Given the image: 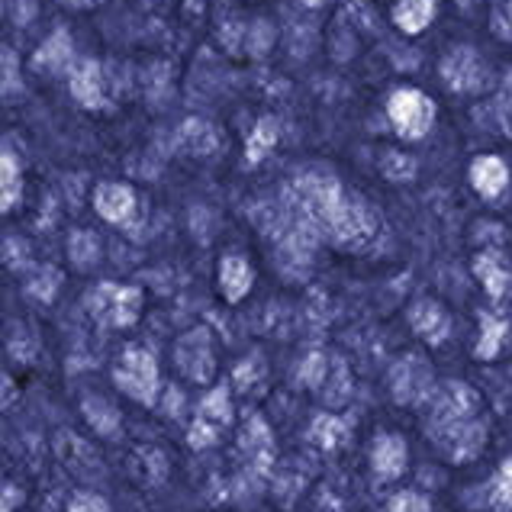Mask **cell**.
I'll list each match as a JSON object with an SVG mask.
<instances>
[{
  "instance_id": "cell-3",
  "label": "cell",
  "mask_w": 512,
  "mask_h": 512,
  "mask_svg": "<svg viewBox=\"0 0 512 512\" xmlns=\"http://www.w3.org/2000/svg\"><path fill=\"white\" fill-rule=\"evenodd\" d=\"M387 116L400 139L416 142L432 129L435 104L422 91H416V87H397L387 100Z\"/></svg>"
},
{
  "instance_id": "cell-47",
  "label": "cell",
  "mask_w": 512,
  "mask_h": 512,
  "mask_svg": "<svg viewBox=\"0 0 512 512\" xmlns=\"http://www.w3.org/2000/svg\"><path fill=\"white\" fill-rule=\"evenodd\" d=\"M474 4V0H458V7H471Z\"/></svg>"
},
{
  "instance_id": "cell-42",
  "label": "cell",
  "mask_w": 512,
  "mask_h": 512,
  "mask_svg": "<svg viewBox=\"0 0 512 512\" xmlns=\"http://www.w3.org/2000/svg\"><path fill=\"white\" fill-rule=\"evenodd\" d=\"M17 503H23V493L13 484H4V509H0V512H13V509H17Z\"/></svg>"
},
{
  "instance_id": "cell-40",
  "label": "cell",
  "mask_w": 512,
  "mask_h": 512,
  "mask_svg": "<svg viewBox=\"0 0 512 512\" xmlns=\"http://www.w3.org/2000/svg\"><path fill=\"white\" fill-rule=\"evenodd\" d=\"M242 36H248V26H242L239 20H223V26H219V42H223L229 52H239Z\"/></svg>"
},
{
  "instance_id": "cell-24",
  "label": "cell",
  "mask_w": 512,
  "mask_h": 512,
  "mask_svg": "<svg viewBox=\"0 0 512 512\" xmlns=\"http://www.w3.org/2000/svg\"><path fill=\"white\" fill-rule=\"evenodd\" d=\"M84 409V419L91 422L97 435H116V429H120V413H116V406L104 397H84L81 403Z\"/></svg>"
},
{
  "instance_id": "cell-10",
  "label": "cell",
  "mask_w": 512,
  "mask_h": 512,
  "mask_svg": "<svg viewBox=\"0 0 512 512\" xmlns=\"http://www.w3.org/2000/svg\"><path fill=\"white\" fill-rule=\"evenodd\" d=\"M94 210H97L100 219H107V223H113V226L133 223V216L139 210L136 190L129 187V184H120V181L97 184V190H94Z\"/></svg>"
},
{
  "instance_id": "cell-43",
  "label": "cell",
  "mask_w": 512,
  "mask_h": 512,
  "mask_svg": "<svg viewBox=\"0 0 512 512\" xmlns=\"http://www.w3.org/2000/svg\"><path fill=\"white\" fill-rule=\"evenodd\" d=\"M316 512H345V509H342L339 496H335V493H323V496H319V503H316Z\"/></svg>"
},
{
  "instance_id": "cell-46",
  "label": "cell",
  "mask_w": 512,
  "mask_h": 512,
  "mask_svg": "<svg viewBox=\"0 0 512 512\" xmlns=\"http://www.w3.org/2000/svg\"><path fill=\"white\" fill-rule=\"evenodd\" d=\"M303 7H323V4H329V0H300Z\"/></svg>"
},
{
  "instance_id": "cell-21",
  "label": "cell",
  "mask_w": 512,
  "mask_h": 512,
  "mask_svg": "<svg viewBox=\"0 0 512 512\" xmlns=\"http://www.w3.org/2000/svg\"><path fill=\"white\" fill-rule=\"evenodd\" d=\"M281 139V126H277L274 116H261V120L252 126L245 142V165H261L271 155V149Z\"/></svg>"
},
{
  "instance_id": "cell-27",
  "label": "cell",
  "mask_w": 512,
  "mask_h": 512,
  "mask_svg": "<svg viewBox=\"0 0 512 512\" xmlns=\"http://www.w3.org/2000/svg\"><path fill=\"white\" fill-rule=\"evenodd\" d=\"M503 339H506V323H503V319H496L490 313H480V342H477L474 355L484 358V361L496 358V351H500Z\"/></svg>"
},
{
  "instance_id": "cell-12",
  "label": "cell",
  "mask_w": 512,
  "mask_h": 512,
  "mask_svg": "<svg viewBox=\"0 0 512 512\" xmlns=\"http://www.w3.org/2000/svg\"><path fill=\"white\" fill-rule=\"evenodd\" d=\"M406 461H409V448H406V442L400 435H393V432L377 435L374 451H371V467H374L377 480L390 484V480L403 477Z\"/></svg>"
},
{
  "instance_id": "cell-20",
  "label": "cell",
  "mask_w": 512,
  "mask_h": 512,
  "mask_svg": "<svg viewBox=\"0 0 512 512\" xmlns=\"http://www.w3.org/2000/svg\"><path fill=\"white\" fill-rule=\"evenodd\" d=\"M435 10H438V0H397V4H393V23H397V29H403L406 36H416L435 20Z\"/></svg>"
},
{
  "instance_id": "cell-17",
  "label": "cell",
  "mask_w": 512,
  "mask_h": 512,
  "mask_svg": "<svg viewBox=\"0 0 512 512\" xmlns=\"http://www.w3.org/2000/svg\"><path fill=\"white\" fill-rule=\"evenodd\" d=\"M255 284V271L242 255H226L219 261V290L229 303H242Z\"/></svg>"
},
{
  "instance_id": "cell-16",
  "label": "cell",
  "mask_w": 512,
  "mask_h": 512,
  "mask_svg": "<svg viewBox=\"0 0 512 512\" xmlns=\"http://www.w3.org/2000/svg\"><path fill=\"white\" fill-rule=\"evenodd\" d=\"M474 274L493 300H503L512 290V268L500 252H480L474 258Z\"/></svg>"
},
{
  "instance_id": "cell-18",
  "label": "cell",
  "mask_w": 512,
  "mask_h": 512,
  "mask_svg": "<svg viewBox=\"0 0 512 512\" xmlns=\"http://www.w3.org/2000/svg\"><path fill=\"white\" fill-rule=\"evenodd\" d=\"M471 184L480 197H500L506 184H509V168L503 158H496V155H480L474 158V165H471Z\"/></svg>"
},
{
  "instance_id": "cell-13",
  "label": "cell",
  "mask_w": 512,
  "mask_h": 512,
  "mask_svg": "<svg viewBox=\"0 0 512 512\" xmlns=\"http://www.w3.org/2000/svg\"><path fill=\"white\" fill-rule=\"evenodd\" d=\"M174 149L184 152V155H194V158L216 155V149H219L216 126L200 120V116H187V120L178 126V133H174Z\"/></svg>"
},
{
  "instance_id": "cell-11",
  "label": "cell",
  "mask_w": 512,
  "mask_h": 512,
  "mask_svg": "<svg viewBox=\"0 0 512 512\" xmlns=\"http://www.w3.org/2000/svg\"><path fill=\"white\" fill-rule=\"evenodd\" d=\"M409 326H413V332L419 335L422 342L442 345L448 339V332H451V319L435 300L422 297V300H416L413 306H409Z\"/></svg>"
},
{
  "instance_id": "cell-9",
  "label": "cell",
  "mask_w": 512,
  "mask_h": 512,
  "mask_svg": "<svg viewBox=\"0 0 512 512\" xmlns=\"http://www.w3.org/2000/svg\"><path fill=\"white\" fill-rule=\"evenodd\" d=\"M68 87H71V97L87 110L110 107V84L104 75V65L94 62V58H81V62H75V68L68 71Z\"/></svg>"
},
{
  "instance_id": "cell-38",
  "label": "cell",
  "mask_w": 512,
  "mask_h": 512,
  "mask_svg": "<svg viewBox=\"0 0 512 512\" xmlns=\"http://www.w3.org/2000/svg\"><path fill=\"white\" fill-rule=\"evenodd\" d=\"M493 33L512 39V0H493Z\"/></svg>"
},
{
  "instance_id": "cell-37",
  "label": "cell",
  "mask_w": 512,
  "mask_h": 512,
  "mask_svg": "<svg viewBox=\"0 0 512 512\" xmlns=\"http://www.w3.org/2000/svg\"><path fill=\"white\" fill-rule=\"evenodd\" d=\"M390 512H432V503H429L422 493L406 490V493H397V496H393Z\"/></svg>"
},
{
  "instance_id": "cell-41",
  "label": "cell",
  "mask_w": 512,
  "mask_h": 512,
  "mask_svg": "<svg viewBox=\"0 0 512 512\" xmlns=\"http://www.w3.org/2000/svg\"><path fill=\"white\" fill-rule=\"evenodd\" d=\"M36 17V0H13V20L17 26H29Z\"/></svg>"
},
{
  "instance_id": "cell-8",
  "label": "cell",
  "mask_w": 512,
  "mask_h": 512,
  "mask_svg": "<svg viewBox=\"0 0 512 512\" xmlns=\"http://www.w3.org/2000/svg\"><path fill=\"white\" fill-rule=\"evenodd\" d=\"M474 409H477V393L467 387V384H445L442 390L432 397V422L429 429L438 435L458 422L474 419Z\"/></svg>"
},
{
  "instance_id": "cell-2",
  "label": "cell",
  "mask_w": 512,
  "mask_h": 512,
  "mask_svg": "<svg viewBox=\"0 0 512 512\" xmlns=\"http://www.w3.org/2000/svg\"><path fill=\"white\" fill-rule=\"evenodd\" d=\"M139 310H142V290L133 284L104 281L87 294V313L113 329H129L139 319Z\"/></svg>"
},
{
  "instance_id": "cell-1",
  "label": "cell",
  "mask_w": 512,
  "mask_h": 512,
  "mask_svg": "<svg viewBox=\"0 0 512 512\" xmlns=\"http://www.w3.org/2000/svg\"><path fill=\"white\" fill-rule=\"evenodd\" d=\"M113 384L120 387L129 400H136L142 406H152L158 397V387H162L158 361H155L152 351H145L139 345H129L113 368Z\"/></svg>"
},
{
  "instance_id": "cell-5",
  "label": "cell",
  "mask_w": 512,
  "mask_h": 512,
  "mask_svg": "<svg viewBox=\"0 0 512 512\" xmlns=\"http://www.w3.org/2000/svg\"><path fill=\"white\" fill-rule=\"evenodd\" d=\"M174 364L181 374L194 384H210L216 374V351H213V332L207 326H194L184 332L174 345Z\"/></svg>"
},
{
  "instance_id": "cell-25",
  "label": "cell",
  "mask_w": 512,
  "mask_h": 512,
  "mask_svg": "<svg viewBox=\"0 0 512 512\" xmlns=\"http://www.w3.org/2000/svg\"><path fill=\"white\" fill-rule=\"evenodd\" d=\"M68 258H71V265L81 268V271L94 268L100 261V239L87 229L71 232L68 236Z\"/></svg>"
},
{
  "instance_id": "cell-23",
  "label": "cell",
  "mask_w": 512,
  "mask_h": 512,
  "mask_svg": "<svg viewBox=\"0 0 512 512\" xmlns=\"http://www.w3.org/2000/svg\"><path fill=\"white\" fill-rule=\"evenodd\" d=\"M345 438H348L345 419L332 416V413H323V416H316V419H313V426H310V442L319 445L323 451L342 448V445H345Z\"/></svg>"
},
{
  "instance_id": "cell-28",
  "label": "cell",
  "mask_w": 512,
  "mask_h": 512,
  "mask_svg": "<svg viewBox=\"0 0 512 512\" xmlns=\"http://www.w3.org/2000/svg\"><path fill=\"white\" fill-rule=\"evenodd\" d=\"M58 287H62V271L58 268H36L26 281V294L36 303H52Z\"/></svg>"
},
{
  "instance_id": "cell-26",
  "label": "cell",
  "mask_w": 512,
  "mask_h": 512,
  "mask_svg": "<svg viewBox=\"0 0 512 512\" xmlns=\"http://www.w3.org/2000/svg\"><path fill=\"white\" fill-rule=\"evenodd\" d=\"M200 419L213 422L216 429H223L232 422V400H229V390L226 387H213L207 397L200 400Z\"/></svg>"
},
{
  "instance_id": "cell-31",
  "label": "cell",
  "mask_w": 512,
  "mask_h": 512,
  "mask_svg": "<svg viewBox=\"0 0 512 512\" xmlns=\"http://www.w3.org/2000/svg\"><path fill=\"white\" fill-rule=\"evenodd\" d=\"M490 503H493V509H500V512L512 509V458H506L500 464V471H496V477H493Z\"/></svg>"
},
{
  "instance_id": "cell-14",
  "label": "cell",
  "mask_w": 512,
  "mask_h": 512,
  "mask_svg": "<svg viewBox=\"0 0 512 512\" xmlns=\"http://www.w3.org/2000/svg\"><path fill=\"white\" fill-rule=\"evenodd\" d=\"M438 445L448 451L451 461H471L480 448H484V426H480L477 419H467V422H458V426H451L445 432H438Z\"/></svg>"
},
{
  "instance_id": "cell-30",
  "label": "cell",
  "mask_w": 512,
  "mask_h": 512,
  "mask_svg": "<svg viewBox=\"0 0 512 512\" xmlns=\"http://www.w3.org/2000/svg\"><path fill=\"white\" fill-rule=\"evenodd\" d=\"M329 368H332V364H329V358L323 355V351H310V355H306L303 364H300V384L319 390L326 384Z\"/></svg>"
},
{
  "instance_id": "cell-35",
  "label": "cell",
  "mask_w": 512,
  "mask_h": 512,
  "mask_svg": "<svg viewBox=\"0 0 512 512\" xmlns=\"http://www.w3.org/2000/svg\"><path fill=\"white\" fill-rule=\"evenodd\" d=\"M216 438H219V429L213 426V422H207V419H194V426H190V432H187V442H190V448H197V451H203V448H210V445H216Z\"/></svg>"
},
{
  "instance_id": "cell-45",
  "label": "cell",
  "mask_w": 512,
  "mask_h": 512,
  "mask_svg": "<svg viewBox=\"0 0 512 512\" xmlns=\"http://www.w3.org/2000/svg\"><path fill=\"white\" fill-rule=\"evenodd\" d=\"M13 403V384H10V377H4V406Z\"/></svg>"
},
{
  "instance_id": "cell-48",
  "label": "cell",
  "mask_w": 512,
  "mask_h": 512,
  "mask_svg": "<svg viewBox=\"0 0 512 512\" xmlns=\"http://www.w3.org/2000/svg\"><path fill=\"white\" fill-rule=\"evenodd\" d=\"M358 4H364V0H358Z\"/></svg>"
},
{
  "instance_id": "cell-32",
  "label": "cell",
  "mask_w": 512,
  "mask_h": 512,
  "mask_svg": "<svg viewBox=\"0 0 512 512\" xmlns=\"http://www.w3.org/2000/svg\"><path fill=\"white\" fill-rule=\"evenodd\" d=\"M326 400L332 406H342L348 400V371H345V364L342 361H332V368H329V377H326Z\"/></svg>"
},
{
  "instance_id": "cell-44",
  "label": "cell",
  "mask_w": 512,
  "mask_h": 512,
  "mask_svg": "<svg viewBox=\"0 0 512 512\" xmlns=\"http://www.w3.org/2000/svg\"><path fill=\"white\" fill-rule=\"evenodd\" d=\"M65 7H71V10H87V7H97L100 0H62Z\"/></svg>"
},
{
  "instance_id": "cell-36",
  "label": "cell",
  "mask_w": 512,
  "mask_h": 512,
  "mask_svg": "<svg viewBox=\"0 0 512 512\" xmlns=\"http://www.w3.org/2000/svg\"><path fill=\"white\" fill-rule=\"evenodd\" d=\"M23 91V81H20V65H17V55H13L10 46H4V97H13Z\"/></svg>"
},
{
  "instance_id": "cell-34",
  "label": "cell",
  "mask_w": 512,
  "mask_h": 512,
  "mask_svg": "<svg viewBox=\"0 0 512 512\" xmlns=\"http://www.w3.org/2000/svg\"><path fill=\"white\" fill-rule=\"evenodd\" d=\"M265 374V361H261V355H252V358H245L236 374H232V380H236V387L239 390H252V384H258V377Z\"/></svg>"
},
{
  "instance_id": "cell-22",
  "label": "cell",
  "mask_w": 512,
  "mask_h": 512,
  "mask_svg": "<svg viewBox=\"0 0 512 512\" xmlns=\"http://www.w3.org/2000/svg\"><path fill=\"white\" fill-rule=\"evenodd\" d=\"M20 197H23V171L17 155L4 149V155H0V210L10 213L20 203Z\"/></svg>"
},
{
  "instance_id": "cell-39",
  "label": "cell",
  "mask_w": 512,
  "mask_h": 512,
  "mask_svg": "<svg viewBox=\"0 0 512 512\" xmlns=\"http://www.w3.org/2000/svg\"><path fill=\"white\" fill-rule=\"evenodd\" d=\"M68 512H110V506H107L104 496L81 490V493H75L68 500Z\"/></svg>"
},
{
  "instance_id": "cell-19",
  "label": "cell",
  "mask_w": 512,
  "mask_h": 512,
  "mask_svg": "<svg viewBox=\"0 0 512 512\" xmlns=\"http://www.w3.org/2000/svg\"><path fill=\"white\" fill-rule=\"evenodd\" d=\"M239 445L248 455V461H252V467H258V471H268V464L274 458V438H271V429L265 426V419H261V416L248 419L242 435H239Z\"/></svg>"
},
{
  "instance_id": "cell-29",
  "label": "cell",
  "mask_w": 512,
  "mask_h": 512,
  "mask_svg": "<svg viewBox=\"0 0 512 512\" xmlns=\"http://www.w3.org/2000/svg\"><path fill=\"white\" fill-rule=\"evenodd\" d=\"M380 174H384L387 181H413L416 178V158H409L406 152H397V149H387L380 155Z\"/></svg>"
},
{
  "instance_id": "cell-7",
  "label": "cell",
  "mask_w": 512,
  "mask_h": 512,
  "mask_svg": "<svg viewBox=\"0 0 512 512\" xmlns=\"http://www.w3.org/2000/svg\"><path fill=\"white\" fill-rule=\"evenodd\" d=\"M442 81L455 94H477L487 84V65L471 46H458L442 58Z\"/></svg>"
},
{
  "instance_id": "cell-6",
  "label": "cell",
  "mask_w": 512,
  "mask_h": 512,
  "mask_svg": "<svg viewBox=\"0 0 512 512\" xmlns=\"http://www.w3.org/2000/svg\"><path fill=\"white\" fill-rule=\"evenodd\" d=\"M393 400L403 406H413L422 400H432V368L422 355H406L393 364L390 371Z\"/></svg>"
},
{
  "instance_id": "cell-33",
  "label": "cell",
  "mask_w": 512,
  "mask_h": 512,
  "mask_svg": "<svg viewBox=\"0 0 512 512\" xmlns=\"http://www.w3.org/2000/svg\"><path fill=\"white\" fill-rule=\"evenodd\" d=\"M271 42H274V29H271V23H265V20H258V23H252L248 26V36H245V49L252 52L255 58H261L268 49H271Z\"/></svg>"
},
{
  "instance_id": "cell-15",
  "label": "cell",
  "mask_w": 512,
  "mask_h": 512,
  "mask_svg": "<svg viewBox=\"0 0 512 512\" xmlns=\"http://www.w3.org/2000/svg\"><path fill=\"white\" fill-rule=\"evenodd\" d=\"M33 68L39 71H52V75H58V71H71L75 68V46H71V36L68 29L58 26L55 33L42 42V46L36 49L33 55Z\"/></svg>"
},
{
  "instance_id": "cell-4",
  "label": "cell",
  "mask_w": 512,
  "mask_h": 512,
  "mask_svg": "<svg viewBox=\"0 0 512 512\" xmlns=\"http://www.w3.org/2000/svg\"><path fill=\"white\" fill-rule=\"evenodd\" d=\"M374 232H377V216L371 213L368 203L358 197H345L339 203V210H335L326 223V236L342 248L364 245Z\"/></svg>"
}]
</instances>
